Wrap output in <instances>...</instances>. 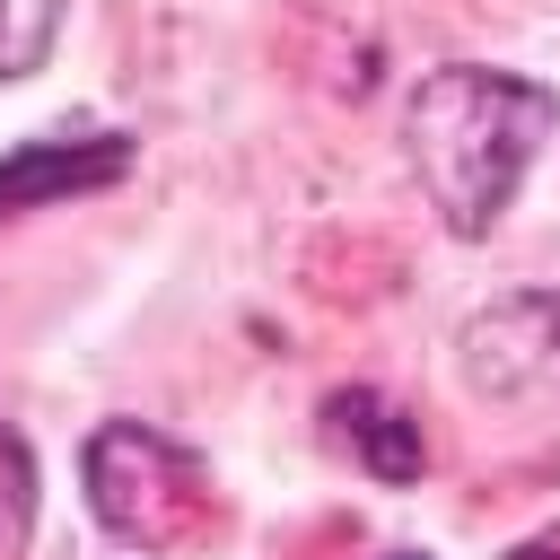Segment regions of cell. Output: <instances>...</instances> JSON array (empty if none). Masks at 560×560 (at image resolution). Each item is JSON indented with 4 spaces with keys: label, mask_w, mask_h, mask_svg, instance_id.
Listing matches in <instances>:
<instances>
[{
    "label": "cell",
    "mask_w": 560,
    "mask_h": 560,
    "mask_svg": "<svg viewBox=\"0 0 560 560\" xmlns=\"http://www.w3.org/2000/svg\"><path fill=\"white\" fill-rule=\"evenodd\" d=\"M551 122H560V96L525 70H490V61L429 70L402 105V140H411L429 210L455 236H490L499 210L516 201L525 166L542 158Z\"/></svg>",
    "instance_id": "cell-1"
},
{
    "label": "cell",
    "mask_w": 560,
    "mask_h": 560,
    "mask_svg": "<svg viewBox=\"0 0 560 560\" xmlns=\"http://www.w3.org/2000/svg\"><path fill=\"white\" fill-rule=\"evenodd\" d=\"M88 499H96L105 534L149 542V551L184 542V534L201 525V508H210L201 464H192L175 438L140 429V420H105V429L88 438Z\"/></svg>",
    "instance_id": "cell-2"
},
{
    "label": "cell",
    "mask_w": 560,
    "mask_h": 560,
    "mask_svg": "<svg viewBox=\"0 0 560 560\" xmlns=\"http://www.w3.org/2000/svg\"><path fill=\"white\" fill-rule=\"evenodd\" d=\"M455 368H464V394L472 402L525 411V420H551L560 429V298L551 289L490 298L481 315H464Z\"/></svg>",
    "instance_id": "cell-3"
},
{
    "label": "cell",
    "mask_w": 560,
    "mask_h": 560,
    "mask_svg": "<svg viewBox=\"0 0 560 560\" xmlns=\"http://www.w3.org/2000/svg\"><path fill=\"white\" fill-rule=\"evenodd\" d=\"M131 175V140L122 131H88V140H26L18 158H0V219L35 210V201H70V192H105Z\"/></svg>",
    "instance_id": "cell-4"
},
{
    "label": "cell",
    "mask_w": 560,
    "mask_h": 560,
    "mask_svg": "<svg viewBox=\"0 0 560 560\" xmlns=\"http://www.w3.org/2000/svg\"><path fill=\"white\" fill-rule=\"evenodd\" d=\"M332 438L341 446H359V464L376 472V481H420V464H429V446H420V420L411 411H394L385 394H332Z\"/></svg>",
    "instance_id": "cell-5"
},
{
    "label": "cell",
    "mask_w": 560,
    "mask_h": 560,
    "mask_svg": "<svg viewBox=\"0 0 560 560\" xmlns=\"http://www.w3.org/2000/svg\"><path fill=\"white\" fill-rule=\"evenodd\" d=\"M52 35H61V0H0V88L44 70Z\"/></svg>",
    "instance_id": "cell-6"
},
{
    "label": "cell",
    "mask_w": 560,
    "mask_h": 560,
    "mask_svg": "<svg viewBox=\"0 0 560 560\" xmlns=\"http://www.w3.org/2000/svg\"><path fill=\"white\" fill-rule=\"evenodd\" d=\"M26 534H35V455H26V438L0 420V560H18Z\"/></svg>",
    "instance_id": "cell-7"
},
{
    "label": "cell",
    "mask_w": 560,
    "mask_h": 560,
    "mask_svg": "<svg viewBox=\"0 0 560 560\" xmlns=\"http://www.w3.org/2000/svg\"><path fill=\"white\" fill-rule=\"evenodd\" d=\"M394 560H420V551H394Z\"/></svg>",
    "instance_id": "cell-8"
}]
</instances>
